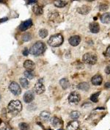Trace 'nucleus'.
I'll return each instance as SVG.
<instances>
[{"instance_id": "31", "label": "nucleus", "mask_w": 110, "mask_h": 130, "mask_svg": "<svg viewBox=\"0 0 110 130\" xmlns=\"http://www.w3.org/2000/svg\"><path fill=\"white\" fill-rule=\"evenodd\" d=\"M29 53V51H28V49L27 47H25V49H24L23 51L22 52V54L24 56H28Z\"/></svg>"}, {"instance_id": "34", "label": "nucleus", "mask_w": 110, "mask_h": 130, "mask_svg": "<svg viewBox=\"0 0 110 130\" xmlns=\"http://www.w3.org/2000/svg\"><path fill=\"white\" fill-rule=\"evenodd\" d=\"M7 20H8V18H7V17L3 18L2 19H0V23H3V22H5Z\"/></svg>"}, {"instance_id": "32", "label": "nucleus", "mask_w": 110, "mask_h": 130, "mask_svg": "<svg viewBox=\"0 0 110 130\" xmlns=\"http://www.w3.org/2000/svg\"><path fill=\"white\" fill-rule=\"evenodd\" d=\"M105 55L106 57H110V45L108 46V47L106 50L105 53Z\"/></svg>"}, {"instance_id": "9", "label": "nucleus", "mask_w": 110, "mask_h": 130, "mask_svg": "<svg viewBox=\"0 0 110 130\" xmlns=\"http://www.w3.org/2000/svg\"><path fill=\"white\" fill-rule=\"evenodd\" d=\"M33 25L32 19H29L22 22L19 26V30L22 32H24L31 28Z\"/></svg>"}, {"instance_id": "26", "label": "nucleus", "mask_w": 110, "mask_h": 130, "mask_svg": "<svg viewBox=\"0 0 110 130\" xmlns=\"http://www.w3.org/2000/svg\"><path fill=\"white\" fill-rule=\"evenodd\" d=\"M100 94V92L93 94L90 96V100L93 102H97L99 101V97Z\"/></svg>"}, {"instance_id": "28", "label": "nucleus", "mask_w": 110, "mask_h": 130, "mask_svg": "<svg viewBox=\"0 0 110 130\" xmlns=\"http://www.w3.org/2000/svg\"><path fill=\"white\" fill-rule=\"evenodd\" d=\"M24 74L27 78L29 79H32L34 77V74L33 71L26 70L24 72Z\"/></svg>"}, {"instance_id": "33", "label": "nucleus", "mask_w": 110, "mask_h": 130, "mask_svg": "<svg viewBox=\"0 0 110 130\" xmlns=\"http://www.w3.org/2000/svg\"><path fill=\"white\" fill-rule=\"evenodd\" d=\"M105 72L106 73V74H110V66H107L106 67V68L104 70Z\"/></svg>"}, {"instance_id": "41", "label": "nucleus", "mask_w": 110, "mask_h": 130, "mask_svg": "<svg viewBox=\"0 0 110 130\" xmlns=\"http://www.w3.org/2000/svg\"><path fill=\"white\" fill-rule=\"evenodd\" d=\"M52 130V129H49V130Z\"/></svg>"}, {"instance_id": "11", "label": "nucleus", "mask_w": 110, "mask_h": 130, "mask_svg": "<svg viewBox=\"0 0 110 130\" xmlns=\"http://www.w3.org/2000/svg\"><path fill=\"white\" fill-rule=\"evenodd\" d=\"M81 38L78 35H74L71 37L68 40V42L70 45L74 47L78 45L81 43Z\"/></svg>"}, {"instance_id": "25", "label": "nucleus", "mask_w": 110, "mask_h": 130, "mask_svg": "<svg viewBox=\"0 0 110 130\" xmlns=\"http://www.w3.org/2000/svg\"><path fill=\"white\" fill-rule=\"evenodd\" d=\"M22 40L24 42H27L30 41L32 39V34L28 32L24 33L22 37Z\"/></svg>"}, {"instance_id": "20", "label": "nucleus", "mask_w": 110, "mask_h": 130, "mask_svg": "<svg viewBox=\"0 0 110 130\" xmlns=\"http://www.w3.org/2000/svg\"><path fill=\"white\" fill-rule=\"evenodd\" d=\"M77 87L79 90L85 91H87L89 89V85L86 82H83L79 84Z\"/></svg>"}, {"instance_id": "37", "label": "nucleus", "mask_w": 110, "mask_h": 130, "mask_svg": "<svg viewBox=\"0 0 110 130\" xmlns=\"http://www.w3.org/2000/svg\"><path fill=\"white\" fill-rule=\"evenodd\" d=\"M0 130H11L10 129H9V128H1V129H0Z\"/></svg>"}, {"instance_id": "23", "label": "nucleus", "mask_w": 110, "mask_h": 130, "mask_svg": "<svg viewBox=\"0 0 110 130\" xmlns=\"http://www.w3.org/2000/svg\"><path fill=\"white\" fill-rule=\"evenodd\" d=\"M19 82L22 86L24 88L27 89L29 87V82L28 80L25 78H21L19 79Z\"/></svg>"}, {"instance_id": "35", "label": "nucleus", "mask_w": 110, "mask_h": 130, "mask_svg": "<svg viewBox=\"0 0 110 130\" xmlns=\"http://www.w3.org/2000/svg\"><path fill=\"white\" fill-rule=\"evenodd\" d=\"M38 1V0H28V2L30 4L35 3Z\"/></svg>"}, {"instance_id": "14", "label": "nucleus", "mask_w": 110, "mask_h": 130, "mask_svg": "<svg viewBox=\"0 0 110 130\" xmlns=\"http://www.w3.org/2000/svg\"><path fill=\"white\" fill-rule=\"evenodd\" d=\"M103 78L100 75H94L91 79V82L94 85H100L102 84Z\"/></svg>"}, {"instance_id": "30", "label": "nucleus", "mask_w": 110, "mask_h": 130, "mask_svg": "<svg viewBox=\"0 0 110 130\" xmlns=\"http://www.w3.org/2000/svg\"><path fill=\"white\" fill-rule=\"evenodd\" d=\"M19 127L21 130H27L29 128V126L28 124L24 123V122H22L19 124Z\"/></svg>"}, {"instance_id": "3", "label": "nucleus", "mask_w": 110, "mask_h": 130, "mask_svg": "<svg viewBox=\"0 0 110 130\" xmlns=\"http://www.w3.org/2000/svg\"><path fill=\"white\" fill-rule=\"evenodd\" d=\"M22 108L21 102L19 100H12L8 105L9 111L14 114H18L22 111Z\"/></svg>"}, {"instance_id": "15", "label": "nucleus", "mask_w": 110, "mask_h": 130, "mask_svg": "<svg viewBox=\"0 0 110 130\" xmlns=\"http://www.w3.org/2000/svg\"><path fill=\"white\" fill-rule=\"evenodd\" d=\"M89 28L90 32L93 33H97L99 32V25L96 22H94L89 24Z\"/></svg>"}, {"instance_id": "29", "label": "nucleus", "mask_w": 110, "mask_h": 130, "mask_svg": "<svg viewBox=\"0 0 110 130\" xmlns=\"http://www.w3.org/2000/svg\"><path fill=\"white\" fill-rule=\"evenodd\" d=\"M108 6L106 4H100L99 6V10L100 11L104 12L107 11L108 9Z\"/></svg>"}, {"instance_id": "1", "label": "nucleus", "mask_w": 110, "mask_h": 130, "mask_svg": "<svg viewBox=\"0 0 110 130\" xmlns=\"http://www.w3.org/2000/svg\"><path fill=\"white\" fill-rule=\"evenodd\" d=\"M46 46L44 43L41 41H38L31 47L29 53L32 55H40L44 52Z\"/></svg>"}, {"instance_id": "16", "label": "nucleus", "mask_w": 110, "mask_h": 130, "mask_svg": "<svg viewBox=\"0 0 110 130\" xmlns=\"http://www.w3.org/2000/svg\"><path fill=\"white\" fill-rule=\"evenodd\" d=\"M100 20L102 23L108 24L110 23V12L103 14L100 17Z\"/></svg>"}, {"instance_id": "17", "label": "nucleus", "mask_w": 110, "mask_h": 130, "mask_svg": "<svg viewBox=\"0 0 110 130\" xmlns=\"http://www.w3.org/2000/svg\"><path fill=\"white\" fill-rule=\"evenodd\" d=\"M59 83L60 85L64 90L68 89L70 87L71 85L68 80L65 78L61 79L59 81Z\"/></svg>"}, {"instance_id": "5", "label": "nucleus", "mask_w": 110, "mask_h": 130, "mask_svg": "<svg viewBox=\"0 0 110 130\" xmlns=\"http://www.w3.org/2000/svg\"><path fill=\"white\" fill-rule=\"evenodd\" d=\"M80 95L77 92L73 91L71 92L68 97V102L71 104H77L81 100Z\"/></svg>"}, {"instance_id": "6", "label": "nucleus", "mask_w": 110, "mask_h": 130, "mask_svg": "<svg viewBox=\"0 0 110 130\" xmlns=\"http://www.w3.org/2000/svg\"><path fill=\"white\" fill-rule=\"evenodd\" d=\"M9 90L16 96H18L21 93V89L18 84L16 82H12L9 86Z\"/></svg>"}, {"instance_id": "40", "label": "nucleus", "mask_w": 110, "mask_h": 130, "mask_svg": "<svg viewBox=\"0 0 110 130\" xmlns=\"http://www.w3.org/2000/svg\"><path fill=\"white\" fill-rule=\"evenodd\" d=\"M3 0H0V2H2Z\"/></svg>"}, {"instance_id": "8", "label": "nucleus", "mask_w": 110, "mask_h": 130, "mask_svg": "<svg viewBox=\"0 0 110 130\" xmlns=\"http://www.w3.org/2000/svg\"><path fill=\"white\" fill-rule=\"evenodd\" d=\"M34 90L36 94L38 95L41 94L44 92L45 87L42 81H39L35 84L34 87Z\"/></svg>"}, {"instance_id": "38", "label": "nucleus", "mask_w": 110, "mask_h": 130, "mask_svg": "<svg viewBox=\"0 0 110 130\" xmlns=\"http://www.w3.org/2000/svg\"><path fill=\"white\" fill-rule=\"evenodd\" d=\"M1 95L0 94V100H1Z\"/></svg>"}, {"instance_id": "18", "label": "nucleus", "mask_w": 110, "mask_h": 130, "mask_svg": "<svg viewBox=\"0 0 110 130\" xmlns=\"http://www.w3.org/2000/svg\"><path fill=\"white\" fill-rule=\"evenodd\" d=\"M32 10L33 13L37 16L42 15L43 13V10L41 6L36 4L32 7Z\"/></svg>"}, {"instance_id": "13", "label": "nucleus", "mask_w": 110, "mask_h": 130, "mask_svg": "<svg viewBox=\"0 0 110 130\" xmlns=\"http://www.w3.org/2000/svg\"><path fill=\"white\" fill-rule=\"evenodd\" d=\"M91 11V7L86 5H82V6L77 9V12L83 15L88 14Z\"/></svg>"}, {"instance_id": "39", "label": "nucleus", "mask_w": 110, "mask_h": 130, "mask_svg": "<svg viewBox=\"0 0 110 130\" xmlns=\"http://www.w3.org/2000/svg\"><path fill=\"white\" fill-rule=\"evenodd\" d=\"M64 130L63 129H58V130Z\"/></svg>"}, {"instance_id": "19", "label": "nucleus", "mask_w": 110, "mask_h": 130, "mask_svg": "<svg viewBox=\"0 0 110 130\" xmlns=\"http://www.w3.org/2000/svg\"><path fill=\"white\" fill-rule=\"evenodd\" d=\"M51 123L55 128H58L61 126V120L57 117L53 118L50 120Z\"/></svg>"}, {"instance_id": "10", "label": "nucleus", "mask_w": 110, "mask_h": 130, "mask_svg": "<svg viewBox=\"0 0 110 130\" xmlns=\"http://www.w3.org/2000/svg\"><path fill=\"white\" fill-rule=\"evenodd\" d=\"M24 67L27 69V70L33 71L35 68L36 66L34 62L31 60H26L24 62Z\"/></svg>"}, {"instance_id": "4", "label": "nucleus", "mask_w": 110, "mask_h": 130, "mask_svg": "<svg viewBox=\"0 0 110 130\" xmlns=\"http://www.w3.org/2000/svg\"><path fill=\"white\" fill-rule=\"evenodd\" d=\"M82 61L90 65H94L97 62V57L96 55L93 53H87L83 56Z\"/></svg>"}, {"instance_id": "7", "label": "nucleus", "mask_w": 110, "mask_h": 130, "mask_svg": "<svg viewBox=\"0 0 110 130\" xmlns=\"http://www.w3.org/2000/svg\"><path fill=\"white\" fill-rule=\"evenodd\" d=\"M35 98V95L33 90H28L26 92L23 96V100L26 103L32 102Z\"/></svg>"}, {"instance_id": "21", "label": "nucleus", "mask_w": 110, "mask_h": 130, "mask_svg": "<svg viewBox=\"0 0 110 130\" xmlns=\"http://www.w3.org/2000/svg\"><path fill=\"white\" fill-rule=\"evenodd\" d=\"M50 114L47 111H44L42 112L40 114V117L41 119L44 121H47L50 119Z\"/></svg>"}, {"instance_id": "22", "label": "nucleus", "mask_w": 110, "mask_h": 130, "mask_svg": "<svg viewBox=\"0 0 110 130\" xmlns=\"http://www.w3.org/2000/svg\"><path fill=\"white\" fill-rule=\"evenodd\" d=\"M67 4L68 2L63 0H56L54 2L55 6L59 8L64 7Z\"/></svg>"}, {"instance_id": "24", "label": "nucleus", "mask_w": 110, "mask_h": 130, "mask_svg": "<svg viewBox=\"0 0 110 130\" xmlns=\"http://www.w3.org/2000/svg\"><path fill=\"white\" fill-rule=\"evenodd\" d=\"M39 35L41 38L45 39L48 36V32L46 29L42 28L39 31Z\"/></svg>"}, {"instance_id": "12", "label": "nucleus", "mask_w": 110, "mask_h": 130, "mask_svg": "<svg viewBox=\"0 0 110 130\" xmlns=\"http://www.w3.org/2000/svg\"><path fill=\"white\" fill-rule=\"evenodd\" d=\"M79 127V122L76 120H74L68 123L66 129L67 130H77Z\"/></svg>"}, {"instance_id": "27", "label": "nucleus", "mask_w": 110, "mask_h": 130, "mask_svg": "<svg viewBox=\"0 0 110 130\" xmlns=\"http://www.w3.org/2000/svg\"><path fill=\"white\" fill-rule=\"evenodd\" d=\"M81 113L77 111H72L70 114V118L73 120H76L80 117Z\"/></svg>"}, {"instance_id": "42", "label": "nucleus", "mask_w": 110, "mask_h": 130, "mask_svg": "<svg viewBox=\"0 0 110 130\" xmlns=\"http://www.w3.org/2000/svg\"></svg>"}, {"instance_id": "36", "label": "nucleus", "mask_w": 110, "mask_h": 130, "mask_svg": "<svg viewBox=\"0 0 110 130\" xmlns=\"http://www.w3.org/2000/svg\"><path fill=\"white\" fill-rule=\"evenodd\" d=\"M104 86H105V87L106 88H110V83H109V82L106 83L104 85Z\"/></svg>"}, {"instance_id": "2", "label": "nucleus", "mask_w": 110, "mask_h": 130, "mask_svg": "<svg viewBox=\"0 0 110 130\" xmlns=\"http://www.w3.org/2000/svg\"><path fill=\"white\" fill-rule=\"evenodd\" d=\"M63 37L60 34H54L51 36L48 41V45L51 47H58L63 43Z\"/></svg>"}]
</instances>
